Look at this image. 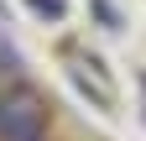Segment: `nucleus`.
I'll return each mask as SVG.
<instances>
[{"label":"nucleus","mask_w":146,"mask_h":141,"mask_svg":"<svg viewBox=\"0 0 146 141\" xmlns=\"http://www.w3.org/2000/svg\"><path fill=\"white\" fill-rule=\"evenodd\" d=\"M0 141H47V110L31 94L0 99Z\"/></svg>","instance_id":"obj_1"},{"label":"nucleus","mask_w":146,"mask_h":141,"mask_svg":"<svg viewBox=\"0 0 146 141\" xmlns=\"http://www.w3.org/2000/svg\"><path fill=\"white\" fill-rule=\"evenodd\" d=\"M31 5H36V11H52V16H58V11H63V0H31Z\"/></svg>","instance_id":"obj_2"}]
</instances>
